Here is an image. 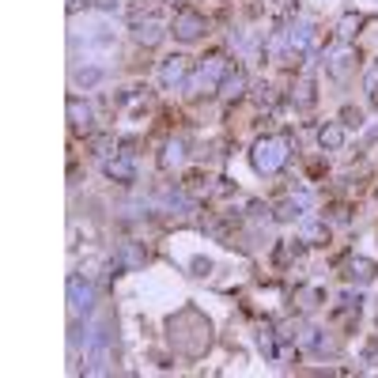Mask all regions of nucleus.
Segmentation results:
<instances>
[{
  "instance_id": "1",
  "label": "nucleus",
  "mask_w": 378,
  "mask_h": 378,
  "mask_svg": "<svg viewBox=\"0 0 378 378\" xmlns=\"http://www.w3.org/2000/svg\"><path fill=\"white\" fill-rule=\"evenodd\" d=\"M287 159H292V140H287V133H269V136H257L254 148H250V163L257 174H280L287 167Z\"/></svg>"
},
{
  "instance_id": "2",
  "label": "nucleus",
  "mask_w": 378,
  "mask_h": 378,
  "mask_svg": "<svg viewBox=\"0 0 378 378\" xmlns=\"http://www.w3.org/2000/svg\"><path fill=\"white\" fill-rule=\"evenodd\" d=\"M227 68H231V64H227L223 53H208V57L189 72L186 91L189 95H216V91H220V84H223V76H227Z\"/></svg>"
},
{
  "instance_id": "3",
  "label": "nucleus",
  "mask_w": 378,
  "mask_h": 378,
  "mask_svg": "<svg viewBox=\"0 0 378 378\" xmlns=\"http://www.w3.org/2000/svg\"><path fill=\"white\" fill-rule=\"evenodd\" d=\"M171 30H174L178 42H197V38L208 30V19L200 12H193V8H182V12L174 15V27Z\"/></svg>"
},
{
  "instance_id": "4",
  "label": "nucleus",
  "mask_w": 378,
  "mask_h": 378,
  "mask_svg": "<svg viewBox=\"0 0 378 378\" xmlns=\"http://www.w3.org/2000/svg\"><path fill=\"white\" fill-rule=\"evenodd\" d=\"M189 79V57H182V53H171V57H163L159 64V84L171 91V87H186Z\"/></svg>"
},
{
  "instance_id": "5",
  "label": "nucleus",
  "mask_w": 378,
  "mask_h": 378,
  "mask_svg": "<svg viewBox=\"0 0 378 378\" xmlns=\"http://www.w3.org/2000/svg\"><path fill=\"white\" fill-rule=\"evenodd\" d=\"M144 261H148V250H144V243H122V250H117L114 257V269L117 272H136V269H144Z\"/></svg>"
},
{
  "instance_id": "6",
  "label": "nucleus",
  "mask_w": 378,
  "mask_h": 378,
  "mask_svg": "<svg viewBox=\"0 0 378 378\" xmlns=\"http://www.w3.org/2000/svg\"><path fill=\"white\" fill-rule=\"evenodd\" d=\"M356 64H359V53L352 50V46H341V50L333 53V61H329V76H333V79H348L352 72H356Z\"/></svg>"
},
{
  "instance_id": "7",
  "label": "nucleus",
  "mask_w": 378,
  "mask_h": 378,
  "mask_svg": "<svg viewBox=\"0 0 378 378\" xmlns=\"http://www.w3.org/2000/svg\"><path fill=\"white\" fill-rule=\"evenodd\" d=\"M68 303H72V310H76V314H79V310L87 314V310H91V303H95L91 284H84V280H79L76 272L68 276Z\"/></svg>"
},
{
  "instance_id": "8",
  "label": "nucleus",
  "mask_w": 378,
  "mask_h": 378,
  "mask_svg": "<svg viewBox=\"0 0 378 378\" xmlns=\"http://www.w3.org/2000/svg\"><path fill=\"white\" fill-rule=\"evenodd\" d=\"M102 174H106L110 182H122V186H129V182H136V167L133 159H102Z\"/></svg>"
},
{
  "instance_id": "9",
  "label": "nucleus",
  "mask_w": 378,
  "mask_h": 378,
  "mask_svg": "<svg viewBox=\"0 0 378 378\" xmlns=\"http://www.w3.org/2000/svg\"><path fill=\"white\" fill-rule=\"evenodd\" d=\"M91 122H95V110L87 106L79 95H72V99H68V125L76 129V133H87V129H91Z\"/></svg>"
},
{
  "instance_id": "10",
  "label": "nucleus",
  "mask_w": 378,
  "mask_h": 378,
  "mask_svg": "<svg viewBox=\"0 0 378 378\" xmlns=\"http://www.w3.org/2000/svg\"><path fill=\"white\" fill-rule=\"evenodd\" d=\"M303 243L307 246H325L329 243V223L321 216H307L303 220Z\"/></svg>"
},
{
  "instance_id": "11",
  "label": "nucleus",
  "mask_w": 378,
  "mask_h": 378,
  "mask_svg": "<svg viewBox=\"0 0 378 378\" xmlns=\"http://www.w3.org/2000/svg\"><path fill=\"white\" fill-rule=\"evenodd\" d=\"M344 140H348V133H344L341 122H325V125L318 129V144H321L325 151H341Z\"/></svg>"
},
{
  "instance_id": "12",
  "label": "nucleus",
  "mask_w": 378,
  "mask_h": 378,
  "mask_svg": "<svg viewBox=\"0 0 378 378\" xmlns=\"http://www.w3.org/2000/svg\"><path fill=\"white\" fill-rule=\"evenodd\" d=\"M216 95H223V99H238V95H246V72L238 68H227V76H223V84H220V91Z\"/></svg>"
},
{
  "instance_id": "13",
  "label": "nucleus",
  "mask_w": 378,
  "mask_h": 378,
  "mask_svg": "<svg viewBox=\"0 0 378 378\" xmlns=\"http://www.w3.org/2000/svg\"><path fill=\"white\" fill-rule=\"evenodd\" d=\"M133 38H136V42H144V46H155L159 38H163V23H159V19L136 23V27H133Z\"/></svg>"
},
{
  "instance_id": "14",
  "label": "nucleus",
  "mask_w": 378,
  "mask_h": 378,
  "mask_svg": "<svg viewBox=\"0 0 378 378\" xmlns=\"http://www.w3.org/2000/svg\"><path fill=\"white\" fill-rule=\"evenodd\" d=\"M363 15H359V12H344L341 15V23H337V35H341L344 38V42H348V38H356L359 35V27H363Z\"/></svg>"
},
{
  "instance_id": "15",
  "label": "nucleus",
  "mask_w": 378,
  "mask_h": 378,
  "mask_svg": "<svg viewBox=\"0 0 378 378\" xmlns=\"http://www.w3.org/2000/svg\"><path fill=\"white\" fill-rule=\"evenodd\" d=\"M375 276V265L367 261V257H352L348 261V280H359V284H363V280H371Z\"/></svg>"
},
{
  "instance_id": "16",
  "label": "nucleus",
  "mask_w": 378,
  "mask_h": 378,
  "mask_svg": "<svg viewBox=\"0 0 378 378\" xmlns=\"http://www.w3.org/2000/svg\"><path fill=\"white\" fill-rule=\"evenodd\" d=\"M292 99H295V106H303V110L314 106V84H310V79L303 76L299 84H295V95H292Z\"/></svg>"
},
{
  "instance_id": "17",
  "label": "nucleus",
  "mask_w": 378,
  "mask_h": 378,
  "mask_svg": "<svg viewBox=\"0 0 378 378\" xmlns=\"http://www.w3.org/2000/svg\"><path fill=\"white\" fill-rule=\"evenodd\" d=\"M182 159H186V144H182V140H171V144L163 148V167H178Z\"/></svg>"
},
{
  "instance_id": "18",
  "label": "nucleus",
  "mask_w": 378,
  "mask_h": 378,
  "mask_svg": "<svg viewBox=\"0 0 378 378\" xmlns=\"http://www.w3.org/2000/svg\"><path fill=\"white\" fill-rule=\"evenodd\" d=\"M99 79H102L99 68H79V72H76V84H79V87H91V84H99Z\"/></svg>"
},
{
  "instance_id": "19",
  "label": "nucleus",
  "mask_w": 378,
  "mask_h": 378,
  "mask_svg": "<svg viewBox=\"0 0 378 378\" xmlns=\"http://www.w3.org/2000/svg\"><path fill=\"white\" fill-rule=\"evenodd\" d=\"M257 102H261V106H276V87L261 84V87H257Z\"/></svg>"
},
{
  "instance_id": "20",
  "label": "nucleus",
  "mask_w": 378,
  "mask_h": 378,
  "mask_svg": "<svg viewBox=\"0 0 378 378\" xmlns=\"http://www.w3.org/2000/svg\"><path fill=\"white\" fill-rule=\"evenodd\" d=\"M110 148H114V136H95V140H91L95 155H110Z\"/></svg>"
},
{
  "instance_id": "21",
  "label": "nucleus",
  "mask_w": 378,
  "mask_h": 378,
  "mask_svg": "<svg viewBox=\"0 0 378 378\" xmlns=\"http://www.w3.org/2000/svg\"><path fill=\"white\" fill-rule=\"evenodd\" d=\"M292 8H295V0H272V12H276V15L292 12Z\"/></svg>"
},
{
  "instance_id": "22",
  "label": "nucleus",
  "mask_w": 378,
  "mask_h": 378,
  "mask_svg": "<svg viewBox=\"0 0 378 378\" xmlns=\"http://www.w3.org/2000/svg\"><path fill=\"white\" fill-rule=\"evenodd\" d=\"M344 117H348V125H363V114H359V110H344Z\"/></svg>"
},
{
  "instance_id": "23",
  "label": "nucleus",
  "mask_w": 378,
  "mask_h": 378,
  "mask_svg": "<svg viewBox=\"0 0 378 378\" xmlns=\"http://www.w3.org/2000/svg\"><path fill=\"white\" fill-rule=\"evenodd\" d=\"M95 4H99L102 12H114V8H117V0H95Z\"/></svg>"
}]
</instances>
